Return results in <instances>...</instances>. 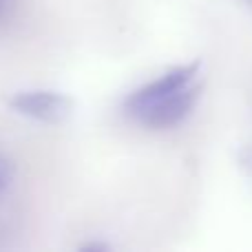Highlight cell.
Returning <instances> with one entry per match:
<instances>
[{"label":"cell","mask_w":252,"mask_h":252,"mask_svg":"<svg viewBox=\"0 0 252 252\" xmlns=\"http://www.w3.org/2000/svg\"><path fill=\"white\" fill-rule=\"evenodd\" d=\"M4 104L13 113L42 124H62L75 111L73 97L64 95L60 91H47V89L18 91L11 95H4Z\"/></svg>","instance_id":"6da1fadb"},{"label":"cell","mask_w":252,"mask_h":252,"mask_svg":"<svg viewBox=\"0 0 252 252\" xmlns=\"http://www.w3.org/2000/svg\"><path fill=\"white\" fill-rule=\"evenodd\" d=\"M199 69H201V60H192V62H186V64L173 66V69H168L157 80H153V82L144 84L137 91L130 93L124 100V111L137 120L144 111L155 106L157 102L166 100V97L173 95L175 91H179V89L188 87L190 82H195V78L199 75Z\"/></svg>","instance_id":"7a4b0ae2"},{"label":"cell","mask_w":252,"mask_h":252,"mask_svg":"<svg viewBox=\"0 0 252 252\" xmlns=\"http://www.w3.org/2000/svg\"><path fill=\"white\" fill-rule=\"evenodd\" d=\"M201 91H204V84L190 82L188 87L179 89V91H175L173 95H168L166 100L157 102L155 106L144 111V113L137 118V122L148 126V128H153V130L173 128V126L182 124L184 120L192 113L197 100L201 97Z\"/></svg>","instance_id":"3957f363"},{"label":"cell","mask_w":252,"mask_h":252,"mask_svg":"<svg viewBox=\"0 0 252 252\" xmlns=\"http://www.w3.org/2000/svg\"><path fill=\"white\" fill-rule=\"evenodd\" d=\"M239 166L246 170V173L252 175V146H246L244 151L239 153Z\"/></svg>","instance_id":"277c9868"},{"label":"cell","mask_w":252,"mask_h":252,"mask_svg":"<svg viewBox=\"0 0 252 252\" xmlns=\"http://www.w3.org/2000/svg\"><path fill=\"white\" fill-rule=\"evenodd\" d=\"M80 250L82 252H104V250H111V246L102 244V241H93V244H82Z\"/></svg>","instance_id":"5b68a950"},{"label":"cell","mask_w":252,"mask_h":252,"mask_svg":"<svg viewBox=\"0 0 252 252\" xmlns=\"http://www.w3.org/2000/svg\"><path fill=\"white\" fill-rule=\"evenodd\" d=\"M7 182H9V164L0 157V192H2V188L7 186Z\"/></svg>","instance_id":"8992f818"},{"label":"cell","mask_w":252,"mask_h":252,"mask_svg":"<svg viewBox=\"0 0 252 252\" xmlns=\"http://www.w3.org/2000/svg\"><path fill=\"white\" fill-rule=\"evenodd\" d=\"M2 9H4V0H0V13H2Z\"/></svg>","instance_id":"52a82bcc"}]
</instances>
